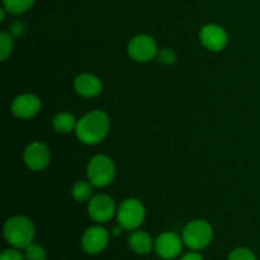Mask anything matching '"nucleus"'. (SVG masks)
Returning <instances> with one entry per match:
<instances>
[{
	"instance_id": "1",
	"label": "nucleus",
	"mask_w": 260,
	"mask_h": 260,
	"mask_svg": "<svg viewBox=\"0 0 260 260\" xmlns=\"http://www.w3.org/2000/svg\"><path fill=\"white\" fill-rule=\"evenodd\" d=\"M111 127L109 117L103 111H91L81 117L76 124L75 134L85 145H96L107 137Z\"/></svg>"
},
{
	"instance_id": "2",
	"label": "nucleus",
	"mask_w": 260,
	"mask_h": 260,
	"mask_svg": "<svg viewBox=\"0 0 260 260\" xmlns=\"http://www.w3.org/2000/svg\"><path fill=\"white\" fill-rule=\"evenodd\" d=\"M3 234L10 246L25 249L35 240L36 229L32 221L25 216H13L5 221Z\"/></svg>"
},
{
	"instance_id": "3",
	"label": "nucleus",
	"mask_w": 260,
	"mask_h": 260,
	"mask_svg": "<svg viewBox=\"0 0 260 260\" xmlns=\"http://www.w3.org/2000/svg\"><path fill=\"white\" fill-rule=\"evenodd\" d=\"M88 180L93 187L104 188L111 184L116 177V165L113 160L103 154L91 157L86 168Z\"/></svg>"
},
{
	"instance_id": "4",
	"label": "nucleus",
	"mask_w": 260,
	"mask_h": 260,
	"mask_svg": "<svg viewBox=\"0 0 260 260\" xmlns=\"http://www.w3.org/2000/svg\"><path fill=\"white\" fill-rule=\"evenodd\" d=\"M183 243L190 250H202L207 248L213 239V229L207 221L193 220L185 225L182 234Z\"/></svg>"
},
{
	"instance_id": "5",
	"label": "nucleus",
	"mask_w": 260,
	"mask_h": 260,
	"mask_svg": "<svg viewBox=\"0 0 260 260\" xmlns=\"http://www.w3.org/2000/svg\"><path fill=\"white\" fill-rule=\"evenodd\" d=\"M146 217V210L141 201L136 198H127L119 205L117 210V220L118 225L123 230L135 231L139 230Z\"/></svg>"
},
{
	"instance_id": "6",
	"label": "nucleus",
	"mask_w": 260,
	"mask_h": 260,
	"mask_svg": "<svg viewBox=\"0 0 260 260\" xmlns=\"http://www.w3.org/2000/svg\"><path fill=\"white\" fill-rule=\"evenodd\" d=\"M127 51L129 57L137 62H149L159 53L156 41L149 35H139L132 38Z\"/></svg>"
},
{
	"instance_id": "7",
	"label": "nucleus",
	"mask_w": 260,
	"mask_h": 260,
	"mask_svg": "<svg viewBox=\"0 0 260 260\" xmlns=\"http://www.w3.org/2000/svg\"><path fill=\"white\" fill-rule=\"evenodd\" d=\"M88 213L91 220L95 221V222H108L117 213L114 201L108 194L99 193V194L91 197L89 201Z\"/></svg>"
},
{
	"instance_id": "8",
	"label": "nucleus",
	"mask_w": 260,
	"mask_h": 260,
	"mask_svg": "<svg viewBox=\"0 0 260 260\" xmlns=\"http://www.w3.org/2000/svg\"><path fill=\"white\" fill-rule=\"evenodd\" d=\"M25 165L32 172H41L50 164L51 154L47 145L40 141H33L25 147L23 154Z\"/></svg>"
},
{
	"instance_id": "9",
	"label": "nucleus",
	"mask_w": 260,
	"mask_h": 260,
	"mask_svg": "<svg viewBox=\"0 0 260 260\" xmlns=\"http://www.w3.org/2000/svg\"><path fill=\"white\" fill-rule=\"evenodd\" d=\"M109 243V233L102 226H91L86 229L81 236V248L90 255L106 250Z\"/></svg>"
},
{
	"instance_id": "10",
	"label": "nucleus",
	"mask_w": 260,
	"mask_h": 260,
	"mask_svg": "<svg viewBox=\"0 0 260 260\" xmlns=\"http://www.w3.org/2000/svg\"><path fill=\"white\" fill-rule=\"evenodd\" d=\"M183 239L175 233L168 231L157 236L154 249L161 259L172 260L180 255L183 248Z\"/></svg>"
},
{
	"instance_id": "11",
	"label": "nucleus",
	"mask_w": 260,
	"mask_h": 260,
	"mask_svg": "<svg viewBox=\"0 0 260 260\" xmlns=\"http://www.w3.org/2000/svg\"><path fill=\"white\" fill-rule=\"evenodd\" d=\"M200 40L207 50L218 52L226 47L229 42V36L221 25L207 24L201 29Z\"/></svg>"
},
{
	"instance_id": "12",
	"label": "nucleus",
	"mask_w": 260,
	"mask_h": 260,
	"mask_svg": "<svg viewBox=\"0 0 260 260\" xmlns=\"http://www.w3.org/2000/svg\"><path fill=\"white\" fill-rule=\"evenodd\" d=\"M41 99L32 93H24L18 95L12 103V112L20 119H29L41 111Z\"/></svg>"
},
{
	"instance_id": "13",
	"label": "nucleus",
	"mask_w": 260,
	"mask_h": 260,
	"mask_svg": "<svg viewBox=\"0 0 260 260\" xmlns=\"http://www.w3.org/2000/svg\"><path fill=\"white\" fill-rule=\"evenodd\" d=\"M75 90L79 95L84 98H94L98 96L103 90V84L98 76L93 74H81L75 79Z\"/></svg>"
},
{
	"instance_id": "14",
	"label": "nucleus",
	"mask_w": 260,
	"mask_h": 260,
	"mask_svg": "<svg viewBox=\"0 0 260 260\" xmlns=\"http://www.w3.org/2000/svg\"><path fill=\"white\" fill-rule=\"evenodd\" d=\"M155 245V241L152 240L151 235L146 231L135 230L128 236V246L134 253L145 255L152 250Z\"/></svg>"
},
{
	"instance_id": "15",
	"label": "nucleus",
	"mask_w": 260,
	"mask_h": 260,
	"mask_svg": "<svg viewBox=\"0 0 260 260\" xmlns=\"http://www.w3.org/2000/svg\"><path fill=\"white\" fill-rule=\"evenodd\" d=\"M76 124H78V121L69 112H60L52 119L53 128L58 134H70V132L75 131Z\"/></svg>"
},
{
	"instance_id": "16",
	"label": "nucleus",
	"mask_w": 260,
	"mask_h": 260,
	"mask_svg": "<svg viewBox=\"0 0 260 260\" xmlns=\"http://www.w3.org/2000/svg\"><path fill=\"white\" fill-rule=\"evenodd\" d=\"M71 194H73L74 200L78 202L90 201L91 196H93V184L90 182H85V180H79L73 185Z\"/></svg>"
},
{
	"instance_id": "17",
	"label": "nucleus",
	"mask_w": 260,
	"mask_h": 260,
	"mask_svg": "<svg viewBox=\"0 0 260 260\" xmlns=\"http://www.w3.org/2000/svg\"><path fill=\"white\" fill-rule=\"evenodd\" d=\"M36 0H3V5L7 12L12 14H22L32 8Z\"/></svg>"
},
{
	"instance_id": "18",
	"label": "nucleus",
	"mask_w": 260,
	"mask_h": 260,
	"mask_svg": "<svg viewBox=\"0 0 260 260\" xmlns=\"http://www.w3.org/2000/svg\"><path fill=\"white\" fill-rule=\"evenodd\" d=\"M14 42L10 33L2 32L0 33V60L5 61L13 52Z\"/></svg>"
},
{
	"instance_id": "19",
	"label": "nucleus",
	"mask_w": 260,
	"mask_h": 260,
	"mask_svg": "<svg viewBox=\"0 0 260 260\" xmlns=\"http://www.w3.org/2000/svg\"><path fill=\"white\" fill-rule=\"evenodd\" d=\"M24 256L25 260H46L47 259V253H46L43 246L32 243L24 249Z\"/></svg>"
},
{
	"instance_id": "20",
	"label": "nucleus",
	"mask_w": 260,
	"mask_h": 260,
	"mask_svg": "<svg viewBox=\"0 0 260 260\" xmlns=\"http://www.w3.org/2000/svg\"><path fill=\"white\" fill-rule=\"evenodd\" d=\"M228 260H256L255 254L248 248H236L229 254Z\"/></svg>"
},
{
	"instance_id": "21",
	"label": "nucleus",
	"mask_w": 260,
	"mask_h": 260,
	"mask_svg": "<svg viewBox=\"0 0 260 260\" xmlns=\"http://www.w3.org/2000/svg\"><path fill=\"white\" fill-rule=\"evenodd\" d=\"M156 57L164 65H173V63L177 62V53L170 48H162L161 51H159Z\"/></svg>"
},
{
	"instance_id": "22",
	"label": "nucleus",
	"mask_w": 260,
	"mask_h": 260,
	"mask_svg": "<svg viewBox=\"0 0 260 260\" xmlns=\"http://www.w3.org/2000/svg\"><path fill=\"white\" fill-rule=\"evenodd\" d=\"M0 260H25L24 254L20 253V249L10 248L5 249L2 254H0Z\"/></svg>"
},
{
	"instance_id": "23",
	"label": "nucleus",
	"mask_w": 260,
	"mask_h": 260,
	"mask_svg": "<svg viewBox=\"0 0 260 260\" xmlns=\"http://www.w3.org/2000/svg\"><path fill=\"white\" fill-rule=\"evenodd\" d=\"M24 24L22 22H14L10 25V35L12 36H20L24 32Z\"/></svg>"
},
{
	"instance_id": "24",
	"label": "nucleus",
	"mask_w": 260,
	"mask_h": 260,
	"mask_svg": "<svg viewBox=\"0 0 260 260\" xmlns=\"http://www.w3.org/2000/svg\"><path fill=\"white\" fill-rule=\"evenodd\" d=\"M180 260H203V256L200 253H197L196 250L189 251V253H185L184 255L180 258Z\"/></svg>"
},
{
	"instance_id": "25",
	"label": "nucleus",
	"mask_w": 260,
	"mask_h": 260,
	"mask_svg": "<svg viewBox=\"0 0 260 260\" xmlns=\"http://www.w3.org/2000/svg\"><path fill=\"white\" fill-rule=\"evenodd\" d=\"M122 230H123V229H122V226H116V228L113 229V230H112V235L113 236H119L122 234Z\"/></svg>"
},
{
	"instance_id": "26",
	"label": "nucleus",
	"mask_w": 260,
	"mask_h": 260,
	"mask_svg": "<svg viewBox=\"0 0 260 260\" xmlns=\"http://www.w3.org/2000/svg\"><path fill=\"white\" fill-rule=\"evenodd\" d=\"M4 18H5V9L4 8H2V9H0V22H3Z\"/></svg>"
}]
</instances>
